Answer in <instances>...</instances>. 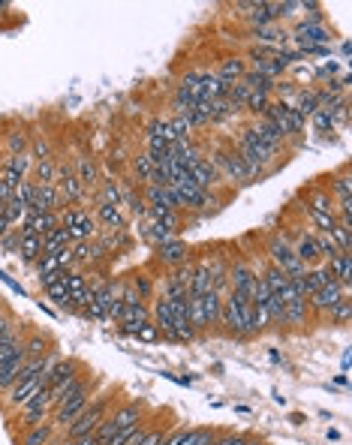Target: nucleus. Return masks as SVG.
<instances>
[{
    "label": "nucleus",
    "instance_id": "1",
    "mask_svg": "<svg viewBox=\"0 0 352 445\" xmlns=\"http://www.w3.org/2000/svg\"><path fill=\"white\" fill-rule=\"evenodd\" d=\"M94 382L96 379L94 376H81L79 379V385L76 389H72L67 397H63L61 403H57V406L52 409V415H48V422L54 424V431H67V427L76 422V418L81 415V412L87 409V403L94 400Z\"/></svg>",
    "mask_w": 352,
    "mask_h": 445
},
{
    "label": "nucleus",
    "instance_id": "2",
    "mask_svg": "<svg viewBox=\"0 0 352 445\" xmlns=\"http://www.w3.org/2000/svg\"><path fill=\"white\" fill-rule=\"evenodd\" d=\"M114 403H118V391H103V394H96V397L87 403V409L81 412V415L67 427V431H63V439H79V436H91L96 427H100L103 418L112 412Z\"/></svg>",
    "mask_w": 352,
    "mask_h": 445
},
{
    "label": "nucleus",
    "instance_id": "3",
    "mask_svg": "<svg viewBox=\"0 0 352 445\" xmlns=\"http://www.w3.org/2000/svg\"><path fill=\"white\" fill-rule=\"evenodd\" d=\"M265 262H271L274 268H280L286 277H301L307 271L298 262L289 238H286L283 232H268V238H265Z\"/></svg>",
    "mask_w": 352,
    "mask_h": 445
},
{
    "label": "nucleus",
    "instance_id": "4",
    "mask_svg": "<svg viewBox=\"0 0 352 445\" xmlns=\"http://www.w3.org/2000/svg\"><path fill=\"white\" fill-rule=\"evenodd\" d=\"M61 226L70 232L72 241H96L100 238V222L87 208H63L61 211Z\"/></svg>",
    "mask_w": 352,
    "mask_h": 445
},
{
    "label": "nucleus",
    "instance_id": "5",
    "mask_svg": "<svg viewBox=\"0 0 352 445\" xmlns=\"http://www.w3.org/2000/svg\"><path fill=\"white\" fill-rule=\"evenodd\" d=\"M54 187H57V193H61V202L63 205H72V208H79L81 202H85V187L79 184V178H76V172H72V163H70V156L67 160H57V169H54Z\"/></svg>",
    "mask_w": 352,
    "mask_h": 445
},
{
    "label": "nucleus",
    "instance_id": "6",
    "mask_svg": "<svg viewBox=\"0 0 352 445\" xmlns=\"http://www.w3.org/2000/svg\"><path fill=\"white\" fill-rule=\"evenodd\" d=\"M253 286H256V268H253V262H247L244 256L229 262V292L253 301Z\"/></svg>",
    "mask_w": 352,
    "mask_h": 445
},
{
    "label": "nucleus",
    "instance_id": "7",
    "mask_svg": "<svg viewBox=\"0 0 352 445\" xmlns=\"http://www.w3.org/2000/svg\"><path fill=\"white\" fill-rule=\"evenodd\" d=\"M343 298H349V295H343V286H340V283H329V286H322V289L310 292L304 301H307V313L329 319V313L338 307Z\"/></svg>",
    "mask_w": 352,
    "mask_h": 445
},
{
    "label": "nucleus",
    "instance_id": "8",
    "mask_svg": "<svg viewBox=\"0 0 352 445\" xmlns=\"http://www.w3.org/2000/svg\"><path fill=\"white\" fill-rule=\"evenodd\" d=\"M43 389H48V385H45V373H37V376H21L19 382L12 385V389H6V391H3V394H6L3 403H6V406H10V409H21L24 403H28L30 397H34L37 391H43Z\"/></svg>",
    "mask_w": 352,
    "mask_h": 445
},
{
    "label": "nucleus",
    "instance_id": "9",
    "mask_svg": "<svg viewBox=\"0 0 352 445\" xmlns=\"http://www.w3.org/2000/svg\"><path fill=\"white\" fill-rule=\"evenodd\" d=\"M72 172H76V178H79V184L85 187V193H96V187H100V166H96V160H94V154L87 151V147H81V151L72 156Z\"/></svg>",
    "mask_w": 352,
    "mask_h": 445
},
{
    "label": "nucleus",
    "instance_id": "10",
    "mask_svg": "<svg viewBox=\"0 0 352 445\" xmlns=\"http://www.w3.org/2000/svg\"><path fill=\"white\" fill-rule=\"evenodd\" d=\"M67 205L61 202V193H57L54 184H34V196H30L28 211L37 214H61Z\"/></svg>",
    "mask_w": 352,
    "mask_h": 445
},
{
    "label": "nucleus",
    "instance_id": "11",
    "mask_svg": "<svg viewBox=\"0 0 352 445\" xmlns=\"http://www.w3.org/2000/svg\"><path fill=\"white\" fill-rule=\"evenodd\" d=\"M154 262L163 268H178V265H184V262H190V247H187L181 238H172V241L154 247Z\"/></svg>",
    "mask_w": 352,
    "mask_h": 445
},
{
    "label": "nucleus",
    "instance_id": "12",
    "mask_svg": "<svg viewBox=\"0 0 352 445\" xmlns=\"http://www.w3.org/2000/svg\"><path fill=\"white\" fill-rule=\"evenodd\" d=\"M94 217H96V222H100L103 232H121V229H130V217L124 214L121 205L96 202L94 205Z\"/></svg>",
    "mask_w": 352,
    "mask_h": 445
},
{
    "label": "nucleus",
    "instance_id": "13",
    "mask_svg": "<svg viewBox=\"0 0 352 445\" xmlns=\"http://www.w3.org/2000/svg\"><path fill=\"white\" fill-rule=\"evenodd\" d=\"M187 175H190V180L199 189H205V193H211V189H217L220 184H223V178H220V172L214 169V163L208 160V156H202V160H196L190 169H187Z\"/></svg>",
    "mask_w": 352,
    "mask_h": 445
},
{
    "label": "nucleus",
    "instance_id": "14",
    "mask_svg": "<svg viewBox=\"0 0 352 445\" xmlns=\"http://www.w3.org/2000/svg\"><path fill=\"white\" fill-rule=\"evenodd\" d=\"M199 310H202V319H205V334H217L220 328V310H223V295L220 292H205L199 295Z\"/></svg>",
    "mask_w": 352,
    "mask_h": 445
},
{
    "label": "nucleus",
    "instance_id": "15",
    "mask_svg": "<svg viewBox=\"0 0 352 445\" xmlns=\"http://www.w3.org/2000/svg\"><path fill=\"white\" fill-rule=\"evenodd\" d=\"M39 286H43L45 298L52 301V304H54L57 310H63V313H72V298H70L67 286H63V280H61V274L43 277V280H39Z\"/></svg>",
    "mask_w": 352,
    "mask_h": 445
},
{
    "label": "nucleus",
    "instance_id": "16",
    "mask_svg": "<svg viewBox=\"0 0 352 445\" xmlns=\"http://www.w3.org/2000/svg\"><path fill=\"white\" fill-rule=\"evenodd\" d=\"M310 322V313H307V301L304 298H289L283 307V331L292 328V331H304Z\"/></svg>",
    "mask_w": 352,
    "mask_h": 445
},
{
    "label": "nucleus",
    "instance_id": "17",
    "mask_svg": "<svg viewBox=\"0 0 352 445\" xmlns=\"http://www.w3.org/2000/svg\"><path fill=\"white\" fill-rule=\"evenodd\" d=\"M57 226H61V214H37V211H28V217H24V222H21L19 229H24V232H30V235L45 238Z\"/></svg>",
    "mask_w": 352,
    "mask_h": 445
},
{
    "label": "nucleus",
    "instance_id": "18",
    "mask_svg": "<svg viewBox=\"0 0 352 445\" xmlns=\"http://www.w3.org/2000/svg\"><path fill=\"white\" fill-rule=\"evenodd\" d=\"M15 256H19L24 265H34V262L43 256V238L19 229V250H15Z\"/></svg>",
    "mask_w": 352,
    "mask_h": 445
},
{
    "label": "nucleus",
    "instance_id": "19",
    "mask_svg": "<svg viewBox=\"0 0 352 445\" xmlns=\"http://www.w3.org/2000/svg\"><path fill=\"white\" fill-rule=\"evenodd\" d=\"M289 105H292V109H296L304 121L313 118V114L319 112V94H316V87H298Z\"/></svg>",
    "mask_w": 352,
    "mask_h": 445
},
{
    "label": "nucleus",
    "instance_id": "20",
    "mask_svg": "<svg viewBox=\"0 0 352 445\" xmlns=\"http://www.w3.org/2000/svg\"><path fill=\"white\" fill-rule=\"evenodd\" d=\"M21 367H24V346H21V352H15L12 358L0 361V391L12 389V385L19 382V376H21Z\"/></svg>",
    "mask_w": 352,
    "mask_h": 445
},
{
    "label": "nucleus",
    "instance_id": "21",
    "mask_svg": "<svg viewBox=\"0 0 352 445\" xmlns=\"http://www.w3.org/2000/svg\"><path fill=\"white\" fill-rule=\"evenodd\" d=\"M214 72H217V79L226 81V85H232V81H241L244 72H247V57H238V54L223 57V61H220V67H217Z\"/></svg>",
    "mask_w": 352,
    "mask_h": 445
},
{
    "label": "nucleus",
    "instance_id": "22",
    "mask_svg": "<svg viewBox=\"0 0 352 445\" xmlns=\"http://www.w3.org/2000/svg\"><path fill=\"white\" fill-rule=\"evenodd\" d=\"M329 193L334 202L340 199H352V178H349V163H343L338 172H331V184H329Z\"/></svg>",
    "mask_w": 352,
    "mask_h": 445
},
{
    "label": "nucleus",
    "instance_id": "23",
    "mask_svg": "<svg viewBox=\"0 0 352 445\" xmlns=\"http://www.w3.org/2000/svg\"><path fill=\"white\" fill-rule=\"evenodd\" d=\"M304 199H307L304 208H310V211H316V214H334V199H331L329 187H310V189H304Z\"/></svg>",
    "mask_w": 352,
    "mask_h": 445
},
{
    "label": "nucleus",
    "instance_id": "24",
    "mask_svg": "<svg viewBox=\"0 0 352 445\" xmlns=\"http://www.w3.org/2000/svg\"><path fill=\"white\" fill-rule=\"evenodd\" d=\"M121 331H124L127 337H133V340H138V343H160L163 340L157 325H154L151 319H145V322H138V325H121Z\"/></svg>",
    "mask_w": 352,
    "mask_h": 445
},
{
    "label": "nucleus",
    "instance_id": "25",
    "mask_svg": "<svg viewBox=\"0 0 352 445\" xmlns=\"http://www.w3.org/2000/svg\"><path fill=\"white\" fill-rule=\"evenodd\" d=\"M127 283L133 286V292L142 301H151L154 298V286H157V277H151L148 271H133V274L127 277Z\"/></svg>",
    "mask_w": 352,
    "mask_h": 445
},
{
    "label": "nucleus",
    "instance_id": "26",
    "mask_svg": "<svg viewBox=\"0 0 352 445\" xmlns=\"http://www.w3.org/2000/svg\"><path fill=\"white\" fill-rule=\"evenodd\" d=\"M48 352H54V343L48 340L45 334H34V337H30V340H24V361L45 358Z\"/></svg>",
    "mask_w": 352,
    "mask_h": 445
},
{
    "label": "nucleus",
    "instance_id": "27",
    "mask_svg": "<svg viewBox=\"0 0 352 445\" xmlns=\"http://www.w3.org/2000/svg\"><path fill=\"white\" fill-rule=\"evenodd\" d=\"M3 147H6V156H12V154H28V147H30L28 130H24V127H12L10 133H6V138H3Z\"/></svg>",
    "mask_w": 352,
    "mask_h": 445
},
{
    "label": "nucleus",
    "instance_id": "28",
    "mask_svg": "<svg viewBox=\"0 0 352 445\" xmlns=\"http://www.w3.org/2000/svg\"><path fill=\"white\" fill-rule=\"evenodd\" d=\"M54 169H57V154L45 156V160H34L30 178H34V184H54Z\"/></svg>",
    "mask_w": 352,
    "mask_h": 445
},
{
    "label": "nucleus",
    "instance_id": "29",
    "mask_svg": "<svg viewBox=\"0 0 352 445\" xmlns=\"http://www.w3.org/2000/svg\"><path fill=\"white\" fill-rule=\"evenodd\" d=\"M329 271L340 286H352V253H340L334 262H329Z\"/></svg>",
    "mask_w": 352,
    "mask_h": 445
},
{
    "label": "nucleus",
    "instance_id": "30",
    "mask_svg": "<svg viewBox=\"0 0 352 445\" xmlns=\"http://www.w3.org/2000/svg\"><path fill=\"white\" fill-rule=\"evenodd\" d=\"M54 424L52 422H43V424H37V427H30L28 436L21 439V445H52L54 439Z\"/></svg>",
    "mask_w": 352,
    "mask_h": 445
},
{
    "label": "nucleus",
    "instance_id": "31",
    "mask_svg": "<svg viewBox=\"0 0 352 445\" xmlns=\"http://www.w3.org/2000/svg\"><path fill=\"white\" fill-rule=\"evenodd\" d=\"M70 244H72L70 232L63 226H57L43 238V253H57V250H63V247H70Z\"/></svg>",
    "mask_w": 352,
    "mask_h": 445
},
{
    "label": "nucleus",
    "instance_id": "32",
    "mask_svg": "<svg viewBox=\"0 0 352 445\" xmlns=\"http://www.w3.org/2000/svg\"><path fill=\"white\" fill-rule=\"evenodd\" d=\"M133 172H136V178H138V184L142 187H148L154 180V163H151V156L145 151L133 156Z\"/></svg>",
    "mask_w": 352,
    "mask_h": 445
},
{
    "label": "nucleus",
    "instance_id": "33",
    "mask_svg": "<svg viewBox=\"0 0 352 445\" xmlns=\"http://www.w3.org/2000/svg\"><path fill=\"white\" fill-rule=\"evenodd\" d=\"M349 319H352V298H343L338 307H334L329 313V322L331 325H338V328H346L349 325Z\"/></svg>",
    "mask_w": 352,
    "mask_h": 445
},
{
    "label": "nucleus",
    "instance_id": "34",
    "mask_svg": "<svg viewBox=\"0 0 352 445\" xmlns=\"http://www.w3.org/2000/svg\"><path fill=\"white\" fill-rule=\"evenodd\" d=\"M331 238H334V244L340 247V253H352V226H346V222H338V226H334V232H331Z\"/></svg>",
    "mask_w": 352,
    "mask_h": 445
},
{
    "label": "nucleus",
    "instance_id": "35",
    "mask_svg": "<svg viewBox=\"0 0 352 445\" xmlns=\"http://www.w3.org/2000/svg\"><path fill=\"white\" fill-rule=\"evenodd\" d=\"M313 127H316V133H334V130H338V121H334V114L329 109H319L313 114Z\"/></svg>",
    "mask_w": 352,
    "mask_h": 445
},
{
    "label": "nucleus",
    "instance_id": "36",
    "mask_svg": "<svg viewBox=\"0 0 352 445\" xmlns=\"http://www.w3.org/2000/svg\"><path fill=\"white\" fill-rule=\"evenodd\" d=\"M0 247H3L6 253H15V250H19V229H12L10 235L0 238Z\"/></svg>",
    "mask_w": 352,
    "mask_h": 445
},
{
    "label": "nucleus",
    "instance_id": "37",
    "mask_svg": "<svg viewBox=\"0 0 352 445\" xmlns=\"http://www.w3.org/2000/svg\"><path fill=\"white\" fill-rule=\"evenodd\" d=\"M12 222H10V217H6V214H0V238H3V235H10L12 232Z\"/></svg>",
    "mask_w": 352,
    "mask_h": 445
},
{
    "label": "nucleus",
    "instance_id": "38",
    "mask_svg": "<svg viewBox=\"0 0 352 445\" xmlns=\"http://www.w3.org/2000/svg\"><path fill=\"white\" fill-rule=\"evenodd\" d=\"M57 445H76V439H61Z\"/></svg>",
    "mask_w": 352,
    "mask_h": 445
},
{
    "label": "nucleus",
    "instance_id": "39",
    "mask_svg": "<svg viewBox=\"0 0 352 445\" xmlns=\"http://www.w3.org/2000/svg\"><path fill=\"white\" fill-rule=\"evenodd\" d=\"M0 10H10V6H6V3H0Z\"/></svg>",
    "mask_w": 352,
    "mask_h": 445
},
{
    "label": "nucleus",
    "instance_id": "40",
    "mask_svg": "<svg viewBox=\"0 0 352 445\" xmlns=\"http://www.w3.org/2000/svg\"><path fill=\"white\" fill-rule=\"evenodd\" d=\"M0 313H3V304H0Z\"/></svg>",
    "mask_w": 352,
    "mask_h": 445
}]
</instances>
